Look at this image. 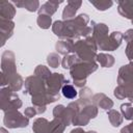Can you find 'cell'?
Returning <instances> with one entry per match:
<instances>
[{"label": "cell", "mask_w": 133, "mask_h": 133, "mask_svg": "<svg viewBox=\"0 0 133 133\" xmlns=\"http://www.w3.org/2000/svg\"><path fill=\"white\" fill-rule=\"evenodd\" d=\"M62 94H63V96H64L65 98L73 99V98L76 97L77 91H76V89H75L72 85H65V86H63V88H62Z\"/></svg>", "instance_id": "6da1fadb"}]
</instances>
